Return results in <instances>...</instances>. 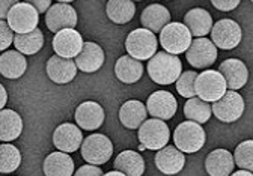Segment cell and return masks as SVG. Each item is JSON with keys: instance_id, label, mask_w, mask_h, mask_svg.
Instances as JSON below:
<instances>
[{"instance_id": "1", "label": "cell", "mask_w": 253, "mask_h": 176, "mask_svg": "<svg viewBox=\"0 0 253 176\" xmlns=\"http://www.w3.org/2000/svg\"><path fill=\"white\" fill-rule=\"evenodd\" d=\"M148 74L157 84H172L182 74L179 57L168 51L155 53L148 62Z\"/></svg>"}, {"instance_id": "2", "label": "cell", "mask_w": 253, "mask_h": 176, "mask_svg": "<svg viewBox=\"0 0 253 176\" xmlns=\"http://www.w3.org/2000/svg\"><path fill=\"white\" fill-rule=\"evenodd\" d=\"M207 136L201 124L193 121H185L179 124L173 131L175 146L184 154H195L205 144Z\"/></svg>"}, {"instance_id": "3", "label": "cell", "mask_w": 253, "mask_h": 176, "mask_svg": "<svg viewBox=\"0 0 253 176\" xmlns=\"http://www.w3.org/2000/svg\"><path fill=\"white\" fill-rule=\"evenodd\" d=\"M196 97L207 103H215L228 92V84L225 77L218 71L214 70H205L204 72L198 74L196 83Z\"/></svg>"}, {"instance_id": "4", "label": "cell", "mask_w": 253, "mask_h": 176, "mask_svg": "<svg viewBox=\"0 0 253 176\" xmlns=\"http://www.w3.org/2000/svg\"><path fill=\"white\" fill-rule=\"evenodd\" d=\"M139 143L145 149L160 151L169 143L170 130L162 119H146L139 127Z\"/></svg>"}, {"instance_id": "5", "label": "cell", "mask_w": 253, "mask_h": 176, "mask_svg": "<svg viewBox=\"0 0 253 176\" xmlns=\"http://www.w3.org/2000/svg\"><path fill=\"white\" fill-rule=\"evenodd\" d=\"M80 151L83 160L87 164L103 166L110 160L113 154V144L104 134H90L83 140Z\"/></svg>"}, {"instance_id": "6", "label": "cell", "mask_w": 253, "mask_h": 176, "mask_svg": "<svg viewBox=\"0 0 253 176\" xmlns=\"http://www.w3.org/2000/svg\"><path fill=\"white\" fill-rule=\"evenodd\" d=\"M158 41L155 34L149 29H136L125 41V48L131 57L137 61H149V59L157 53Z\"/></svg>"}, {"instance_id": "7", "label": "cell", "mask_w": 253, "mask_h": 176, "mask_svg": "<svg viewBox=\"0 0 253 176\" xmlns=\"http://www.w3.org/2000/svg\"><path fill=\"white\" fill-rule=\"evenodd\" d=\"M192 41V34L184 23H169L160 32V44L163 50L175 56L185 53Z\"/></svg>"}, {"instance_id": "8", "label": "cell", "mask_w": 253, "mask_h": 176, "mask_svg": "<svg viewBox=\"0 0 253 176\" xmlns=\"http://www.w3.org/2000/svg\"><path fill=\"white\" fill-rule=\"evenodd\" d=\"M6 21L15 34H29L35 31L40 23V12L29 3H17L8 12Z\"/></svg>"}, {"instance_id": "9", "label": "cell", "mask_w": 253, "mask_h": 176, "mask_svg": "<svg viewBox=\"0 0 253 176\" xmlns=\"http://www.w3.org/2000/svg\"><path fill=\"white\" fill-rule=\"evenodd\" d=\"M212 114L221 122H235L244 113V100L237 91H228L218 101L212 103Z\"/></svg>"}, {"instance_id": "10", "label": "cell", "mask_w": 253, "mask_h": 176, "mask_svg": "<svg viewBox=\"0 0 253 176\" xmlns=\"http://www.w3.org/2000/svg\"><path fill=\"white\" fill-rule=\"evenodd\" d=\"M241 27L237 21L225 18L218 20L211 29V39L215 47L221 50H232L241 42Z\"/></svg>"}, {"instance_id": "11", "label": "cell", "mask_w": 253, "mask_h": 176, "mask_svg": "<svg viewBox=\"0 0 253 176\" xmlns=\"http://www.w3.org/2000/svg\"><path fill=\"white\" fill-rule=\"evenodd\" d=\"M187 62L193 68L207 70L217 61V47L211 39L196 38L185 51Z\"/></svg>"}, {"instance_id": "12", "label": "cell", "mask_w": 253, "mask_h": 176, "mask_svg": "<svg viewBox=\"0 0 253 176\" xmlns=\"http://www.w3.org/2000/svg\"><path fill=\"white\" fill-rule=\"evenodd\" d=\"M45 23L48 31L53 34L63 29H74L77 26V12L68 3H56L45 12Z\"/></svg>"}, {"instance_id": "13", "label": "cell", "mask_w": 253, "mask_h": 176, "mask_svg": "<svg viewBox=\"0 0 253 176\" xmlns=\"http://www.w3.org/2000/svg\"><path fill=\"white\" fill-rule=\"evenodd\" d=\"M148 114H151L155 119L168 121L172 119L178 110L176 98L168 91H157L149 95L146 101Z\"/></svg>"}, {"instance_id": "14", "label": "cell", "mask_w": 253, "mask_h": 176, "mask_svg": "<svg viewBox=\"0 0 253 176\" xmlns=\"http://www.w3.org/2000/svg\"><path fill=\"white\" fill-rule=\"evenodd\" d=\"M83 38L76 29H63L53 38V48L57 56L74 59L83 48Z\"/></svg>"}, {"instance_id": "15", "label": "cell", "mask_w": 253, "mask_h": 176, "mask_svg": "<svg viewBox=\"0 0 253 176\" xmlns=\"http://www.w3.org/2000/svg\"><path fill=\"white\" fill-rule=\"evenodd\" d=\"M53 143L56 146V149L62 152L67 154L76 152L83 143V134L80 131V127L68 122L59 125L53 133Z\"/></svg>"}, {"instance_id": "16", "label": "cell", "mask_w": 253, "mask_h": 176, "mask_svg": "<svg viewBox=\"0 0 253 176\" xmlns=\"http://www.w3.org/2000/svg\"><path fill=\"white\" fill-rule=\"evenodd\" d=\"M77 65L73 59H67L62 56H51L47 62V74L51 81L57 84H67L73 81L77 75Z\"/></svg>"}, {"instance_id": "17", "label": "cell", "mask_w": 253, "mask_h": 176, "mask_svg": "<svg viewBox=\"0 0 253 176\" xmlns=\"http://www.w3.org/2000/svg\"><path fill=\"white\" fill-rule=\"evenodd\" d=\"M76 122L82 130H98L104 122V110L95 101H84L76 110Z\"/></svg>"}, {"instance_id": "18", "label": "cell", "mask_w": 253, "mask_h": 176, "mask_svg": "<svg viewBox=\"0 0 253 176\" xmlns=\"http://www.w3.org/2000/svg\"><path fill=\"white\" fill-rule=\"evenodd\" d=\"M218 72L225 77L229 91L241 89L249 78L247 67L240 59H226V61L220 64Z\"/></svg>"}, {"instance_id": "19", "label": "cell", "mask_w": 253, "mask_h": 176, "mask_svg": "<svg viewBox=\"0 0 253 176\" xmlns=\"http://www.w3.org/2000/svg\"><path fill=\"white\" fill-rule=\"evenodd\" d=\"M185 164L184 152H181L176 146H165L163 149L157 151L155 166L165 175H178Z\"/></svg>"}, {"instance_id": "20", "label": "cell", "mask_w": 253, "mask_h": 176, "mask_svg": "<svg viewBox=\"0 0 253 176\" xmlns=\"http://www.w3.org/2000/svg\"><path fill=\"white\" fill-rule=\"evenodd\" d=\"M76 65L83 72H95L98 71L104 64V51L95 42H84L82 51L76 57Z\"/></svg>"}, {"instance_id": "21", "label": "cell", "mask_w": 253, "mask_h": 176, "mask_svg": "<svg viewBox=\"0 0 253 176\" xmlns=\"http://www.w3.org/2000/svg\"><path fill=\"white\" fill-rule=\"evenodd\" d=\"M234 167V155L226 149H214L205 160V169L210 176H231Z\"/></svg>"}, {"instance_id": "22", "label": "cell", "mask_w": 253, "mask_h": 176, "mask_svg": "<svg viewBox=\"0 0 253 176\" xmlns=\"http://www.w3.org/2000/svg\"><path fill=\"white\" fill-rule=\"evenodd\" d=\"M184 24L196 38H205L212 29V17L207 9L193 8L184 15Z\"/></svg>"}, {"instance_id": "23", "label": "cell", "mask_w": 253, "mask_h": 176, "mask_svg": "<svg viewBox=\"0 0 253 176\" xmlns=\"http://www.w3.org/2000/svg\"><path fill=\"white\" fill-rule=\"evenodd\" d=\"M148 116L146 106H143L137 100H130L125 104H122L119 110V121L121 124L128 130H137Z\"/></svg>"}, {"instance_id": "24", "label": "cell", "mask_w": 253, "mask_h": 176, "mask_svg": "<svg viewBox=\"0 0 253 176\" xmlns=\"http://www.w3.org/2000/svg\"><path fill=\"white\" fill-rule=\"evenodd\" d=\"M140 21L145 29H149L154 34H160L163 27L170 23V12L163 5L152 3L143 9Z\"/></svg>"}, {"instance_id": "25", "label": "cell", "mask_w": 253, "mask_h": 176, "mask_svg": "<svg viewBox=\"0 0 253 176\" xmlns=\"http://www.w3.org/2000/svg\"><path fill=\"white\" fill-rule=\"evenodd\" d=\"M27 70V62L23 53L17 50H8L0 56V74L5 78H20Z\"/></svg>"}, {"instance_id": "26", "label": "cell", "mask_w": 253, "mask_h": 176, "mask_svg": "<svg viewBox=\"0 0 253 176\" xmlns=\"http://www.w3.org/2000/svg\"><path fill=\"white\" fill-rule=\"evenodd\" d=\"M45 176H73L74 161L67 152H53L47 155L42 164Z\"/></svg>"}, {"instance_id": "27", "label": "cell", "mask_w": 253, "mask_h": 176, "mask_svg": "<svg viewBox=\"0 0 253 176\" xmlns=\"http://www.w3.org/2000/svg\"><path fill=\"white\" fill-rule=\"evenodd\" d=\"M21 133H23L21 116L11 108L0 110V140L12 141L18 139Z\"/></svg>"}, {"instance_id": "28", "label": "cell", "mask_w": 253, "mask_h": 176, "mask_svg": "<svg viewBox=\"0 0 253 176\" xmlns=\"http://www.w3.org/2000/svg\"><path fill=\"white\" fill-rule=\"evenodd\" d=\"M115 74L116 77L126 84H133L140 80L143 75V65L137 59L128 56H122L118 59V62L115 64Z\"/></svg>"}, {"instance_id": "29", "label": "cell", "mask_w": 253, "mask_h": 176, "mask_svg": "<svg viewBox=\"0 0 253 176\" xmlns=\"http://www.w3.org/2000/svg\"><path fill=\"white\" fill-rule=\"evenodd\" d=\"M115 170L126 176H142L145 172L143 157L136 151H124L115 160Z\"/></svg>"}, {"instance_id": "30", "label": "cell", "mask_w": 253, "mask_h": 176, "mask_svg": "<svg viewBox=\"0 0 253 176\" xmlns=\"http://www.w3.org/2000/svg\"><path fill=\"white\" fill-rule=\"evenodd\" d=\"M14 45L17 51L23 54H37L42 45H44V35L41 32V29H35L29 34H15L14 36Z\"/></svg>"}, {"instance_id": "31", "label": "cell", "mask_w": 253, "mask_h": 176, "mask_svg": "<svg viewBox=\"0 0 253 176\" xmlns=\"http://www.w3.org/2000/svg\"><path fill=\"white\" fill-rule=\"evenodd\" d=\"M107 17L116 24H125L133 20L136 14V5L133 0H109Z\"/></svg>"}, {"instance_id": "32", "label": "cell", "mask_w": 253, "mask_h": 176, "mask_svg": "<svg viewBox=\"0 0 253 176\" xmlns=\"http://www.w3.org/2000/svg\"><path fill=\"white\" fill-rule=\"evenodd\" d=\"M211 106L210 103L201 100L199 97L190 98L185 101L184 106V114L187 117V121H193L198 124H205L211 117Z\"/></svg>"}, {"instance_id": "33", "label": "cell", "mask_w": 253, "mask_h": 176, "mask_svg": "<svg viewBox=\"0 0 253 176\" xmlns=\"http://www.w3.org/2000/svg\"><path fill=\"white\" fill-rule=\"evenodd\" d=\"M21 164V154L18 148L9 143L0 144V173H12Z\"/></svg>"}, {"instance_id": "34", "label": "cell", "mask_w": 253, "mask_h": 176, "mask_svg": "<svg viewBox=\"0 0 253 176\" xmlns=\"http://www.w3.org/2000/svg\"><path fill=\"white\" fill-rule=\"evenodd\" d=\"M234 161L240 169L253 172V140L241 141L237 146L235 154H234Z\"/></svg>"}, {"instance_id": "35", "label": "cell", "mask_w": 253, "mask_h": 176, "mask_svg": "<svg viewBox=\"0 0 253 176\" xmlns=\"http://www.w3.org/2000/svg\"><path fill=\"white\" fill-rule=\"evenodd\" d=\"M198 72L196 71H185L182 72L178 80H176V91L181 97L190 100L196 97V89H195V83H196Z\"/></svg>"}, {"instance_id": "36", "label": "cell", "mask_w": 253, "mask_h": 176, "mask_svg": "<svg viewBox=\"0 0 253 176\" xmlns=\"http://www.w3.org/2000/svg\"><path fill=\"white\" fill-rule=\"evenodd\" d=\"M14 31L9 27L8 21L0 20V51H6L9 45L14 42Z\"/></svg>"}, {"instance_id": "37", "label": "cell", "mask_w": 253, "mask_h": 176, "mask_svg": "<svg viewBox=\"0 0 253 176\" xmlns=\"http://www.w3.org/2000/svg\"><path fill=\"white\" fill-rule=\"evenodd\" d=\"M241 0H211V3L215 9L223 11V12H229L232 9H235L240 5Z\"/></svg>"}, {"instance_id": "38", "label": "cell", "mask_w": 253, "mask_h": 176, "mask_svg": "<svg viewBox=\"0 0 253 176\" xmlns=\"http://www.w3.org/2000/svg\"><path fill=\"white\" fill-rule=\"evenodd\" d=\"M74 176H103V172L98 166H93V164H86V166H82L76 173Z\"/></svg>"}, {"instance_id": "39", "label": "cell", "mask_w": 253, "mask_h": 176, "mask_svg": "<svg viewBox=\"0 0 253 176\" xmlns=\"http://www.w3.org/2000/svg\"><path fill=\"white\" fill-rule=\"evenodd\" d=\"M24 2L34 6L40 14L47 12L51 6V0H24Z\"/></svg>"}, {"instance_id": "40", "label": "cell", "mask_w": 253, "mask_h": 176, "mask_svg": "<svg viewBox=\"0 0 253 176\" xmlns=\"http://www.w3.org/2000/svg\"><path fill=\"white\" fill-rule=\"evenodd\" d=\"M17 3H18V0H0V20H5L11 8Z\"/></svg>"}, {"instance_id": "41", "label": "cell", "mask_w": 253, "mask_h": 176, "mask_svg": "<svg viewBox=\"0 0 253 176\" xmlns=\"http://www.w3.org/2000/svg\"><path fill=\"white\" fill-rule=\"evenodd\" d=\"M8 103V92L6 89L3 87V84L0 83V110H3V107L6 106Z\"/></svg>"}, {"instance_id": "42", "label": "cell", "mask_w": 253, "mask_h": 176, "mask_svg": "<svg viewBox=\"0 0 253 176\" xmlns=\"http://www.w3.org/2000/svg\"><path fill=\"white\" fill-rule=\"evenodd\" d=\"M231 176H253V173L249 172V170H243V169H241V170H238V172H235V173L232 172Z\"/></svg>"}, {"instance_id": "43", "label": "cell", "mask_w": 253, "mask_h": 176, "mask_svg": "<svg viewBox=\"0 0 253 176\" xmlns=\"http://www.w3.org/2000/svg\"><path fill=\"white\" fill-rule=\"evenodd\" d=\"M103 176H126V175H124L122 172H118V170H113V172H109V173H104Z\"/></svg>"}, {"instance_id": "44", "label": "cell", "mask_w": 253, "mask_h": 176, "mask_svg": "<svg viewBox=\"0 0 253 176\" xmlns=\"http://www.w3.org/2000/svg\"><path fill=\"white\" fill-rule=\"evenodd\" d=\"M59 3H70V2H74V0H57Z\"/></svg>"}, {"instance_id": "45", "label": "cell", "mask_w": 253, "mask_h": 176, "mask_svg": "<svg viewBox=\"0 0 253 176\" xmlns=\"http://www.w3.org/2000/svg\"><path fill=\"white\" fill-rule=\"evenodd\" d=\"M252 2H253V0H252Z\"/></svg>"}]
</instances>
